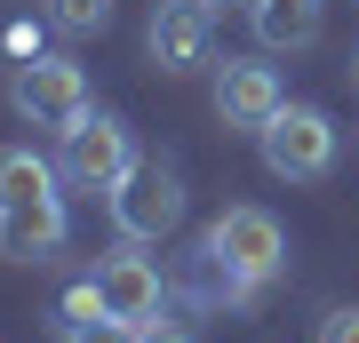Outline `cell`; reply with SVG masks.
<instances>
[{
    "instance_id": "1",
    "label": "cell",
    "mask_w": 359,
    "mask_h": 343,
    "mask_svg": "<svg viewBox=\"0 0 359 343\" xmlns=\"http://www.w3.org/2000/svg\"><path fill=\"white\" fill-rule=\"evenodd\" d=\"M200 240L224 255V271H231L248 295H264V288L287 271V231H280V216H271V208H256V200L224 208V216L200 231Z\"/></svg>"
},
{
    "instance_id": "2",
    "label": "cell",
    "mask_w": 359,
    "mask_h": 343,
    "mask_svg": "<svg viewBox=\"0 0 359 343\" xmlns=\"http://www.w3.org/2000/svg\"><path fill=\"white\" fill-rule=\"evenodd\" d=\"M56 168H65V191H104L112 200L128 184V168H136V144H128V128L112 112H88L80 128L56 136Z\"/></svg>"
},
{
    "instance_id": "3",
    "label": "cell",
    "mask_w": 359,
    "mask_h": 343,
    "mask_svg": "<svg viewBox=\"0 0 359 343\" xmlns=\"http://www.w3.org/2000/svg\"><path fill=\"white\" fill-rule=\"evenodd\" d=\"M8 104H16V120L65 136V128L88 120V80H80L72 56H25V64H16V80H8Z\"/></svg>"
},
{
    "instance_id": "4",
    "label": "cell",
    "mask_w": 359,
    "mask_h": 343,
    "mask_svg": "<svg viewBox=\"0 0 359 343\" xmlns=\"http://www.w3.org/2000/svg\"><path fill=\"white\" fill-rule=\"evenodd\" d=\"M256 144H264V168L280 184H320L335 168V120L320 104H280V120H271Z\"/></svg>"
},
{
    "instance_id": "5",
    "label": "cell",
    "mask_w": 359,
    "mask_h": 343,
    "mask_svg": "<svg viewBox=\"0 0 359 343\" xmlns=\"http://www.w3.org/2000/svg\"><path fill=\"white\" fill-rule=\"evenodd\" d=\"M176 224H184V176L160 168V160H136L128 184L112 191V231L128 248H144V240H168Z\"/></svg>"
},
{
    "instance_id": "6",
    "label": "cell",
    "mask_w": 359,
    "mask_h": 343,
    "mask_svg": "<svg viewBox=\"0 0 359 343\" xmlns=\"http://www.w3.org/2000/svg\"><path fill=\"white\" fill-rule=\"evenodd\" d=\"M280 104H287V88H280V72H271V64H256V56H224V72H216V120H224V128L264 136V128L280 120Z\"/></svg>"
},
{
    "instance_id": "7",
    "label": "cell",
    "mask_w": 359,
    "mask_h": 343,
    "mask_svg": "<svg viewBox=\"0 0 359 343\" xmlns=\"http://www.w3.org/2000/svg\"><path fill=\"white\" fill-rule=\"evenodd\" d=\"M144 48H152L160 72H200L216 56V32H208V8L200 0H160L152 25H144Z\"/></svg>"
},
{
    "instance_id": "8",
    "label": "cell",
    "mask_w": 359,
    "mask_h": 343,
    "mask_svg": "<svg viewBox=\"0 0 359 343\" xmlns=\"http://www.w3.org/2000/svg\"><path fill=\"white\" fill-rule=\"evenodd\" d=\"M96 295H104V311L128 319V328H152V319L168 311V280L144 264V255H128V248L96 264Z\"/></svg>"
},
{
    "instance_id": "9",
    "label": "cell",
    "mask_w": 359,
    "mask_h": 343,
    "mask_svg": "<svg viewBox=\"0 0 359 343\" xmlns=\"http://www.w3.org/2000/svg\"><path fill=\"white\" fill-rule=\"evenodd\" d=\"M56 248H65V191H56V200L0 208V255H8V264H48Z\"/></svg>"
},
{
    "instance_id": "10",
    "label": "cell",
    "mask_w": 359,
    "mask_h": 343,
    "mask_svg": "<svg viewBox=\"0 0 359 343\" xmlns=\"http://www.w3.org/2000/svg\"><path fill=\"white\" fill-rule=\"evenodd\" d=\"M240 8H248V32H256L264 48H311L327 0H240Z\"/></svg>"
},
{
    "instance_id": "11",
    "label": "cell",
    "mask_w": 359,
    "mask_h": 343,
    "mask_svg": "<svg viewBox=\"0 0 359 343\" xmlns=\"http://www.w3.org/2000/svg\"><path fill=\"white\" fill-rule=\"evenodd\" d=\"M65 191V168L40 160L32 144H8L0 152V208H25V200H56Z\"/></svg>"
},
{
    "instance_id": "12",
    "label": "cell",
    "mask_w": 359,
    "mask_h": 343,
    "mask_svg": "<svg viewBox=\"0 0 359 343\" xmlns=\"http://www.w3.org/2000/svg\"><path fill=\"white\" fill-rule=\"evenodd\" d=\"M48 25L65 40H88V32L112 25V0H48Z\"/></svg>"
},
{
    "instance_id": "13",
    "label": "cell",
    "mask_w": 359,
    "mask_h": 343,
    "mask_svg": "<svg viewBox=\"0 0 359 343\" xmlns=\"http://www.w3.org/2000/svg\"><path fill=\"white\" fill-rule=\"evenodd\" d=\"M88 319H104V295H96V280H72V288H65V304H56V335L88 328Z\"/></svg>"
},
{
    "instance_id": "14",
    "label": "cell",
    "mask_w": 359,
    "mask_h": 343,
    "mask_svg": "<svg viewBox=\"0 0 359 343\" xmlns=\"http://www.w3.org/2000/svg\"><path fill=\"white\" fill-rule=\"evenodd\" d=\"M144 328H128V319H112V311H104V319H88V328H72L65 343H136Z\"/></svg>"
},
{
    "instance_id": "15",
    "label": "cell",
    "mask_w": 359,
    "mask_h": 343,
    "mask_svg": "<svg viewBox=\"0 0 359 343\" xmlns=\"http://www.w3.org/2000/svg\"><path fill=\"white\" fill-rule=\"evenodd\" d=\"M311 343H359V304H335L327 319H320V335Z\"/></svg>"
},
{
    "instance_id": "16",
    "label": "cell",
    "mask_w": 359,
    "mask_h": 343,
    "mask_svg": "<svg viewBox=\"0 0 359 343\" xmlns=\"http://www.w3.org/2000/svg\"><path fill=\"white\" fill-rule=\"evenodd\" d=\"M136 343H200V335H184V328H168V319H152V328H144Z\"/></svg>"
},
{
    "instance_id": "17",
    "label": "cell",
    "mask_w": 359,
    "mask_h": 343,
    "mask_svg": "<svg viewBox=\"0 0 359 343\" xmlns=\"http://www.w3.org/2000/svg\"><path fill=\"white\" fill-rule=\"evenodd\" d=\"M200 8H208V16H216V8H231V0H200Z\"/></svg>"
}]
</instances>
